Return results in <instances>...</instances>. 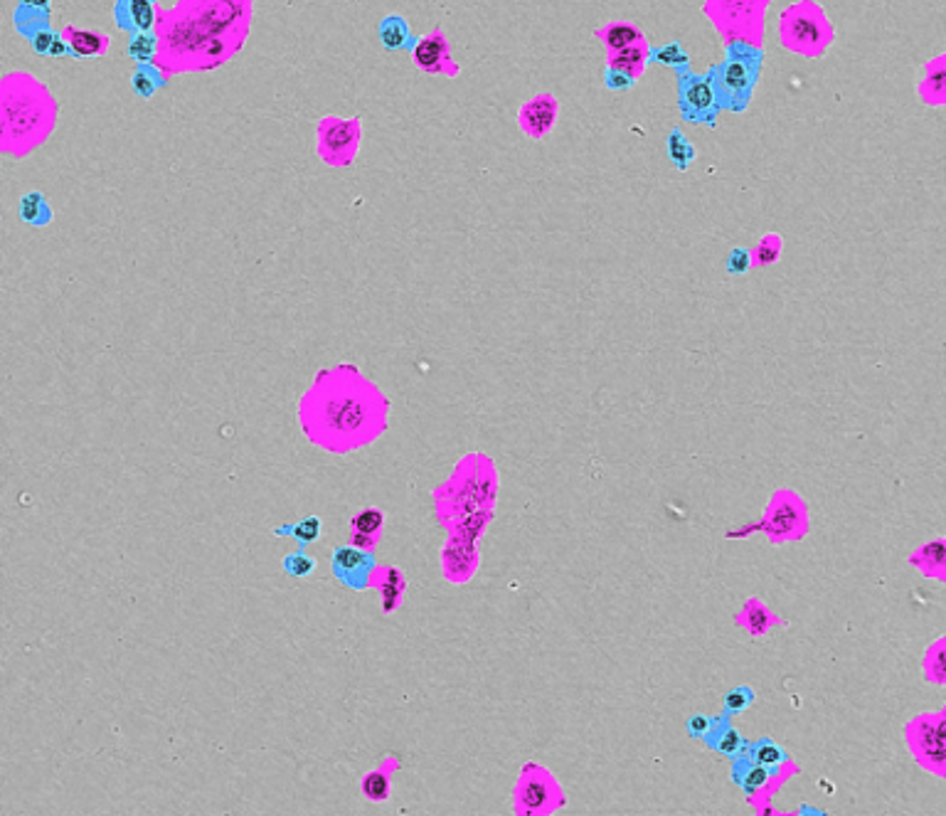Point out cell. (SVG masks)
I'll return each mask as SVG.
<instances>
[{
	"mask_svg": "<svg viewBox=\"0 0 946 816\" xmlns=\"http://www.w3.org/2000/svg\"><path fill=\"white\" fill-rule=\"evenodd\" d=\"M299 420L306 437L326 452H355L387 429L390 400L353 365L323 370L301 397Z\"/></svg>",
	"mask_w": 946,
	"mask_h": 816,
	"instance_id": "1",
	"label": "cell"
},
{
	"mask_svg": "<svg viewBox=\"0 0 946 816\" xmlns=\"http://www.w3.org/2000/svg\"><path fill=\"white\" fill-rule=\"evenodd\" d=\"M249 8L247 3H183L175 5L163 20V33L158 35L161 52V70H210L222 65L237 50L247 33V20L239 10Z\"/></svg>",
	"mask_w": 946,
	"mask_h": 816,
	"instance_id": "2",
	"label": "cell"
},
{
	"mask_svg": "<svg viewBox=\"0 0 946 816\" xmlns=\"http://www.w3.org/2000/svg\"><path fill=\"white\" fill-rule=\"evenodd\" d=\"M57 104L45 84L28 72H10L0 79V121L5 126V151L23 158L50 136Z\"/></svg>",
	"mask_w": 946,
	"mask_h": 816,
	"instance_id": "3",
	"label": "cell"
},
{
	"mask_svg": "<svg viewBox=\"0 0 946 816\" xmlns=\"http://www.w3.org/2000/svg\"><path fill=\"white\" fill-rule=\"evenodd\" d=\"M498 486H501V481H498L496 462L488 454H464L449 479L432 491L434 516H437L439 526L451 531L478 513H496Z\"/></svg>",
	"mask_w": 946,
	"mask_h": 816,
	"instance_id": "4",
	"label": "cell"
},
{
	"mask_svg": "<svg viewBox=\"0 0 946 816\" xmlns=\"http://www.w3.org/2000/svg\"><path fill=\"white\" fill-rule=\"evenodd\" d=\"M764 62H767V52L762 47L744 45V42L725 45V57L705 72L712 89H715L720 114L722 111L744 114L749 109L754 89L762 77Z\"/></svg>",
	"mask_w": 946,
	"mask_h": 816,
	"instance_id": "5",
	"label": "cell"
},
{
	"mask_svg": "<svg viewBox=\"0 0 946 816\" xmlns=\"http://www.w3.org/2000/svg\"><path fill=\"white\" fill-rule=\"evenodd\" d=\"M779 42L791 55L821 60L836 42V28L818 0H796L779 13Z\"/></svg>",
	"mask_w": 946,
	"mask_h": 816,
	"instance_id": "6",
	"label": "cell"
},
{
	"mask_svg": "<svg viewBox=\"0 0 946 816\" xmlns=\"http://www.w3.org/2000/svg\"><path fill=\"white\" fill-rule=\"evenodd\" d=\"M811 531V513H809V503L806 498L794 489H781L774 491L769 496L767 508L759 516V521L747 523V526L737 528V531H730L725 538H747V535H764L772 545H784V543H799L804 540Z\"/></svg>",
	"mask_w": 946,
	"mask_h": 816,
	"instance_id": "7",
	"label": "cell"
},
{
	"mask_svg": "<svg viewBox=\"0 0 946 816\" xmlns=\"http://www.w3.org/2000/svg\"><path fill=\"white\" fill-rule=\"evenodd\" d=\"M700 8L725 45L744 42L764 50L769 0H705Z\"/></svg>",
	"mask_w": 946,
	"mask_h": 816,
	"instance_id": "8",
	"label": "cell"
},
{
	"mask_svg": "<svg viewBox=\"0 0 946 816\" xmlns=\"http://www.w3.org/2000/svg\"><path fill=\"white\" fill-rule=\"evenodd\" d=\"M496 513H478V516L466 518L464 523L454 526L441 548V575L449 585H466L476 577L478 565H481V553H478V540L488 531Z\"/></svg>",
	"mask_w": 946,
	"mask_h": 816,
	"instance_id": "9",
	"label": "cell"
},
{
	"mask_svg": "<svg viewBox=\"0 0 946 816\" xmlns=\"http://www.w3.org/2000/svg\"><path fill=\"white\" fill-rule=\"evenodd\" d=\"M799 775V762H786L779 770L757 765L747 755L730 757V777L740 787V792L747 797L749 807L757 816H791V812H777L772 807V797L784 787L791 777Z\"/></svg>",
	"mask_w": 946,
	"mask_h": 816,
	"instance_id": "10",
	"label": "cell"
},
{
	"mask_svg": "<svg viewBox=\"0 0 946 816\" xmlns=\"http://www.w3.org/2000/svg\"><path fill=\"white\" fill-rule=\"evenodd\" d=\"M567 807L560 780L540 762H525L513 787L515 816H552Z\"/></svg>",
	"mask_w": 946,
	"mask_h": 816,
	"instance_id": "11",
	"label": "cell"
},
{
	"mask_svg": "<svg viewBox=\"0 0 946 816\" xmlns=\"http://www.w3.org/2000/svg\"><path fill=\"white\" fill-rule=\"evenodd\" d=\"M907 752L922 770L946 780V708L914 715L902 728Z\"/></svg>",
	"mask_w": 946,
	"mask_h": 816,
	"instance_id": "12",
	"label": "cell"
},
{
	"mask_svg": "<svg viewBox=\"0 0 946 816\" xmlns=\"http://www.w3.org/2000/svg\"><path fill=\"white\" fill-rule=\"evenodd\" d=\"M678 82V111L683 124H700L708 129H717L720 119V107H717L715 89L710 79L693 70H676Z\"/></svg>",
	"mask_w": 946,
	"mask_h": 816,
	"instance_id": "13",
	"label": "cell"
},
{
	"mask_svg": "<svg viewBox=\"0 0 946 816\" xmlns=\"http://www.w3.org/2000/svg\"><path fill=\"white\" fill-rule=\"evenodd\" d=\"M360 151V119H340V116H326L318 124V156L328 166L343 168L355 161Z\"/></svg>",
	"mask_w": 946,
	"mask_h": 816,
	"instance_id": "14",
	"label": "cell"
},
{
	"mask_svg": "<svg viewBox=\"0 0 946 816\" xmlns=\"http://www.w3.org/2000/svg\"><path fill=\"white\" fill-rule=\"evenodd\" d=\"M412 62L417 70L424 74H444V77L456 79L461 74V67L451 57V42L444 35V30L434 28L427 35L417 37V45L412 47Z\"/></svg>",
	"mask_w": 946,
	"mask_h": 816,
	"instance_id": "15",
	"label": "cell"
},
{
	"mask_svg": "<svg viewBox=\"0 0 946 816\" xmlns=\"http://www.w3.org/2000/svg\"><path fill=\"white\" fill-rule=\"evenodd\" d=\"M377 558L370 550H360L355 545H340L331 555V572L336 580L355 592H363L370 587L372 572L377 568Z\"/></svg>",
	"mask_w": 946,
	"mask_h": 816,
	"instance_id": "16",
	"label": "cell"
},
{
	"mask_svg": "<svg viewBox=\"0 0 946 816\" xmlns=\"http://www.w3.org/2000/svg\"><path fill=\"white\" fill-rule=\"evenodd\" d=\"M557 119H560V99L550 92L535 94L525 104H520L518 114H515V124L523 131V136L533 141H542L552 129H555Z\"/></svg>",
	"mask_w": 946,
	"mask_h": 816,
	"instance_id": "17",
	"label": "cell"
},
{
	"mask_svg": "<svg viewBox=\"0 0 946 816\" xmlns=\"http://www.w3.org/2000/svg\"><path fill=\"white\" fill-rule=\"evenodd\" d=\"M732 622H735V627H740L742 632H747L749 637H757V639L764 637V634H769L772 629L784 627L786 624L784 619H781L779 614L757 595L744 600L742 607L735 612V617H732Z\"/></svg>",
	"mask_w": 946,
	"mask_h": 816,
	"instance_id": "18",
	"label": "cell"
},
{
	"mask_svg": "<svg viewBox=\"0 0 946 816\" xmlns=\"http://www.w3.org/2000/svg\"><path fill=\"white\" fill-rule=\"evenodd\" d=\"M158 13L161 8L153 0H119L114 5V23L129 35L153 33V25L161 18Z\"/></svg>",
	"mask_w": 946,
	"mask_h": 816,
	"instance_id": "19",
	"label": "cell"
},
{
	"mask_svg": "<svg viewBox=\"0 0 946 816\" xmlns=\"http://www.w3.org/2000/svg\"><path fill=\"white\" fill-rule=\"evenodd\" d=\"M370 587H375L377 595H380L382 614L390 617L402 607V600H405L407 575L395 565H377L375 572H372Z\"/></svg>",
	"mask_w": 946,
	"mask_h": 816,
	"instance_id": "20",
	"label": "cell"
},
{
	"mask_svg": "<svg viewBox=\"0 0 946 816\" xmlns=\"http://www.w3.org/2000/svg\"><path fill=\"white\" fill-rule=\"evenodd\" d=\"M907 565L919 572V575L929 577V580L946 582V538L937 535V538L927 540V543L917 545L910 555H907Z\"/></svg>",
	"mask_w": 946,
	"mask_h": 816,
	"instance_id": "21",
	"label": "cell"
},
{
	"mask_svg": "<svg viewBox=\"0 0 946 816\" xmlns=\"http://www.w3.org/2000/svg\"><path fill=\"white\" fill-rule=\"evenodd\" d=\"M919 102L927 107L942 109L946 104V52L924 62L922 77L917 82Z\"/></svg>",
	"mask_w": 946,
	"mask_h": 816,
	"instance_id": "22",
	"label": "cell"
},
{
	"mask_svg": "<svg viewBox=\"0 0 946 816\" xmlns=\"http://www.w3.org/2000/svg\"><path fill=\"white\" fill-rule=\"evenodd\" d=\"M382 531H385V513L375 506L363 508L350 521V545L375 553L382 540Z\"/></svg>",
	"mask_w": 946,
	"mask_h": 816,
	"instance_id": "23",
	"label": "cell"
},
{
	"mask_svg": "<svg viewBox=\"0 0 946 816\" xmlns=\"http://www.w3.org/2000/svg\"><path fill=\"white\" fill-rule=\"evenodd\" d=\"M594 37L602 42L607 55L626 50V47L641 45V42H648L643 28L639 23H634V20H611V23H604L602 28L594 30Z\"/></svg>",
	"mask_w": 946,
	"mask_h": 816,
	"instance_id": "24",
	"label": "cell"
},
{
	"mask_svg": "<svg viewBox=\"0 0 946 816\" xmlns=\"http://www.w3.org/2000/svg\"><path fill=\"white\" fill-rule=\"evenodd\" d=\"M62 37H65V42L69 47V57H74V60L104 57L111 45L109 35L106 33H99V30H82V28H74V25H67V28L62 30Z\"/></svg>",
	"mask_w": 946,
	"mask_h": 816,
	"instance_id": "25",
	"label": "cell"
},
{
	"mask_svg": "<svg viewBox=\"0 0 946 816\" xmlns=\"http://www.w3.org/2000/svg\"><path fill=\"white\" fill-rule=\"evenodd\" d=\"M400 757L397 755H385L382 757L380 765H375V770H370L368 775L360 780V792H363L365 799L370 802L380 804L387 802L392 794V775L400 770Z\"/></svg>",
	"mask_w": 946,
	"mask_h": 816,
	"instance_id": "26",
	"label": "cell"
},
{
	"mask_svg": "<svg viewBox=\"0 0 946 816\" xmlns=\"http://www.w3.org/2000/svg\"><path fill=\"white\" fill-rule=\"evenodd\" d=\"M747 743L749 740L744 738L735 725H732V718H727V715H722V713H717L715 728H712L708 738L703 740V745L708 747V750L717 752V755H722V757L742 755Z\"/></svg>",
	"mask_w": 946,
	"mask_h": 816,
	"instance_id": "27",
	"label": "cell"
},
{
	"mask_svg": "<svg viewBox=\"0 0 946 816\" xmlns=\"http://www.w3.org/2000/svg\"><path fill=\"white\" fill-rule=\"evenodd\" d=\"M50 18H52L50 0H40V3H35V0H25V3H20L18 8H15L13 25H15V30L25 37V40H30L35 33L50 28Z\"/></svg>",
	"mask_w": 946,
	"mask_h": 816,
	"instance_id": "28",
	"label": "cell"
},
{
	"mask_svg": "<svg viewBox=\"0 0 946 816\" xmlns=\"http://www.w3.org/2000/svg\"><path fill=\"white\" fill-rule=\"evenodd\" d=\"M377 37H380V45L390 52H412V47L417 45V37L402 15H385L377 25Z\"/></svg>",
	"mask_w": 946,
	"mask_h": 816,
	"instance_id": "29",
	"label": "cell"
},
{
	"mask_svg": "<svg viewBox=\"0 0 946 816\" xmlns=\"http://www.w3.org/2000/svg\"><path fill=\"white\" fill-rule=\"evenodd\" d=\"M742 755H747L749 760L757 762V765L769 767V770H779V767H784L786 762L794 760L784 745H779L774 738H767V735L757 740H749Z\"/></svg>",
	"mask_w": 946,
	"mask_h": 816,
	"instance_id": "30",
	"label": "cell"
},
{
	"mask_svg": "<svg viewBox=\"0 0 946 816\" xmlns=\"http://www.w3.org/2000/svg\"><path fill=\"white\" fill-rule=\"evenodd\" d=\"M648 47H651V42H641V45L611 52V55H607V70L629 74V77L639 82L648 67Z\"/></svg>",
	"mask_w": 946,
	"mask_h": 816,
	"instance_id": "31",
	"label": "cell"
},
{
	"mask_svg": "<svg viewBox=\"0 0 946 816\" xmlns=\"http://www.w3.org/2000/svg\"><path fill=\"white\" fill-rule=\"evenodd\" d=\"M648 65H663L676 70H688L690 67V52L683 45V40L663 42V45L648 47Z\"/></svg>",
	"mask_w": 946,
	"mask_h": 816,
	"instance_id": "32",
	"label": "cell"
},
{
	"mask_svg": "<svg viewBox=\"0 0 946 816\" xmlns=\"http://www.w3.org/2000/svg\"><path fill=\"white\" fill-rule=\"evenodd\" d=\"M18 217L33 227H45L50 225L55 213H52L50 203H47V198L40 190H30V193H25L23 198H20Z\"/></svg>",
	"mask_w": 946,
	"mask_h": 816,
	"instance_id": "33",
	"label": "cell"
},
{
	"mask_svg": "<svg viewBox=\"0 0 946 816\" xmlns=\"http://www.w3.org/2000/svg\"><path fill=\"white\" fill-rule=\"evenodd\" d=\"M666 156L678 171H688L695 163V158H698V148L680 131V126H673L671 134L666 136Z\"/></svg>",
	"mask_w": 946,
	"mask_h": 816,
	"instance_id": "34",
	"label": "cell"
},
{
	"mask_svg": "<svg viewBox=\"0 0 946 816\" xmlns=\"http://www.w3.org/2000/svg\"><path fill=\"white\" fill-rule=\"evenodd\" d=\"M922 676L932 686L946 683V637H937L927 646L922 659Z\"/></svg>",
	"mask_w": 946,
	"mask_h": 816,
	"instance_id": "35",
	"label": "cell"
},
{
	"mask_svg": "<svg viewBox=\"0 0 946 816\" xmlns=\"http://www.w3.org/2000/svg\"><path fill=\"white\" fill-rule=\"evenodd\" d=\"M168 84L166 72L161 70L158 65H136L134 74H131V89L138 99H151L156 97L158 89H163Z\"/></svg>",
	"mask_w": 946,
	"mask_h": 816,
	"instance_id": "36",
	"label": "cell"
},
{
	"mask_svg": "<svg viewBox=\"0 0 946 816\" xmlns=\"http://www.w3.org/2000/svg\"><path fill=\"white\" fill-rule=\"evenodd\" d=\"M749 252H752V269L774 267L784 254V237L779 232H764Z\"/></svg>",
	"mask_w": 946,
	"mask_h": 816,
	"instance_id": "37",
	"label": "cell"
},
{
	"mask_svg": "<svg viewBox=\"0 0 946 816\" xmlns=\"http://www.w3.org/2000/svg\"><path fill=\"white\" fill-rule=\"evenodd\" d=\"M323 533V521L318 516H306L301 518L299 523H291V526H279L274 528V535H281V538H294L299 540L301 548L306 545L316 543Z\"/></svg>",
	"mask_w": 946,
	"mask_h": 816,
	"instance_id": "38",
	"label": "cell"
},
{
	"mask_svg": "<svg viewBox=\"0 0 946 816\" xmlns=\"http://www.w3.org/2000/svg\"><path fill=\"white\" fill-rule=\"evenodd\" d=\"M126 52L138 65H153L158 57V33H136L129 35Z\"/></svg>",
	"mask_w": 946,
	"mask_h": 816,
	"instance_id": "39",
	"label": "cell"
},
{
	"mask_svg": "<svg viewBox=\"0 0 946 816\" xmlns=\"http://www.w3.org/2000/svg\"><path fill=\"white\" fill-rule=\"evenodd\" d=\"M754 703H757V691H754L749 683H740V686L730 688V691L725 693V698H722V715L735 718V715L752 708Z\"/></svg>",
	"mask_w": 946,
	"mask_h": 816,
	"instance_id": "40",
	"label": "cell"
},
{
	"mask_svg": "<svg viewBox=\"0 0 946 816\" xmlns=\"http://www.w3.org/2000/svg\"><path fill=\"white\" fill-rule=\"evenodd\" d=\"M281 568H284L286 575H291V577H308L313 570L318 568V563L306 553L304 548H299L296 553H289L284 560H281Z\"/></svg>",
	"mask_w": 946,
	"mask_h": 816,
	"instance_id": "41",
	"label": "cell"
},
{
	"mask_svg": "<svg viewBox=\"0 0 946 816\" xmlns=\"http://www.w3.org/2000/svg\"><path fill=\"white\" fill-rule=\"evenodd\" d=\"M725 272L732 274V277H742V274L752 272V252H749V247L730 249L725 259Z\"/></svg>",
	"mask_w": 946,
	"mask_h": 816,
	"instance_id": "42",
	"label": "cell"
},
{
	"mask_svg": "<svg viewBox=\"0 0 946 816\" xmlns=\"http://www.w3.org/2000/svg\"><path fill=\"white\" fill-rule=\"evenodd\" d=\"M715 723H717V715L695 713L685 720V733H688L693 740H700V743H703V740L710 735V730L715 728Z\"/></svg>",
	"mask_w": 946,
	"mask_h": 816,
	"instance_id": "43",
	"label": "cell"
},
{
	"mask_svg": "<svg viewBox=\"0 0 946 816\" xmlns=\"http://www.w3.org/2000/svg\"><path fill=\"white\" fill-rule=\"evenodd\" d=\"M604 87H607L611 94H626L636 87V79L629 77V74H621L604 67Z\"/></svg>",
	"mask_w": 946,
	"mask_h": 816,
	"instance_id": "44",
	"label": "cell"
},
{
	"mask_svg": "<svg viewBox=\"0 0 946 816\" xmlns=\"http://www.w3.org/2000/svg\"><path fill=\"white\" fill-rule=\"evenodd\" d=\"M55 37L57 33L52 28H45V30H40V33H35L33 37H30V47H33V52L35 55H42V57H50V50H52V42H55Z\"/></svg>",
	"mask_w": 946,
	"mask_h": 816,
	"instance_id": "45",
	"label": "cell"
},
{
	"mask_svg": "<svg viewBox=\"0 0 946 816\" xmlns=\"http://www.w3.org/2000/svg\"><path fill=\"white\" fill-rule=\"evenodd\" d=\"M50 57H69V47H67V42H65V37H62V33H57V37H55V42H52V50H50Z\"/></svg>",
	"mask_w": 946,
	"mask_h": 816,
	"instance_id": "46",
	"label": "cell"
},
{
	"mask_svg": "<svg viewBox=\"0 0 946 816\" xmlns=\"http://www.w3.org/2000/svg\"><path fill=\"white\" fill-rule=\"evenodd\" d=\"M791 816H826V812H823V809H813V807H801V809H796V812H791Z\"/></svg>",
	"mask_w": 946,
	"mask_h": 816,
	"instance_id": "47",
	"label": "cell"
},
{
	"mask_svg": "<svg viewBox=\"0 0 946 816\" xmlns=\"http://www.w3.org/2000/svg\"><path fill=\"white\" fill-rule=\"evenodd\" d=\"M0 151H5V126L0 121Z\"/></svg>",
	"mask_w": 946,
	"mask_h": 816,
	"instance_id": "48",
	"label": "cell"
}]
</instances>
